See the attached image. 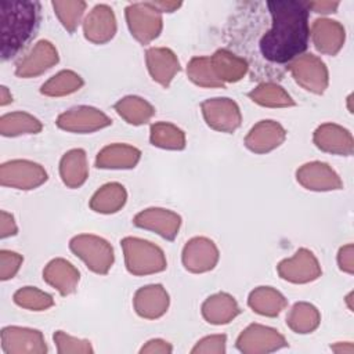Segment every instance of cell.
<instances>
[{"instance_id":"1","label":"cell","mask_w":354,"mask_h":354,"mask_svg":"<svg viewBox=\"0 0 354 354\" xmlns=\"http://www.w3.org/2000/svg\"><path fill=\"white\" fill-rule=\"evenodd\" d=\"M271 28L260 39L263 57L275 64H286L301 55L308 47L310 10L306 1H267Z\"/></svg>"},{"instance_id":"47","label":"cell","mask_w":354,"mask_h":354,"mask_svg":"<svg viewBox=\"0 0 354 354\" xmlns=\"http://www.w3.org/2000/svg\"><path fill=\"white\" fill-rule=\"evenodd\" d=\"M330 350L337 353V354H353L354 351V347L350 342H344V343H336L333 346H330Z\"/></svg>"},{"instance_id":"4","label":"cell","mask_w":354,"mask_h":354,"mask_svg":"<svg viewBox=\"0 0 354 354\" xmlns=\"http://www.w3.org/2000/svg\"><path fill=\"white\" fill-rule=\"evenodd\" d=\"M69 249L90 268L93 272L105 275L115 260L111 243L93 234H80L71 239Z\"/></svg>"},{"instance_id":"11","label":"cell","mask_w":354,"mask_h":354,"mask_svg":"<svg viewBox=\"0 0 354 354\" xmlns=\"http://www.w3.org/2000/svg\"><path fill=\"white\" fill-rule=\"evenodd\" d=\"M205 122L213 130L221 133L235 131L242 122L238 104L231 98H209L201 104Z\"/></svg>"},{"instance_id":"42","label":"cell","mask_w":354,"mask_h":354,"mask_svg":"<svg viewBox=\"0 0 354 354\" xmlns=\"http://www.w3.org/2000/svg\"><path fill=\"white\" fill-rule=\"evenodd\" d=\"M173 347L163 339H151L140 350L141 354H170Z\"/></svg>"},{"instance_id":"10","label":"cell","mask_w":354,"mask_h":354,"mask_svg":"<svg viewBox=\"0 0 354 354\" xmlns=\"http://www.w3.org/2000/svg\"><path fill=\"white\" fill-rule=\"evenodd\" d=\"M1 350L6 354H44L47 344L40 330L25 326H6L0 333Z\"/></svg>"},{"instance_id":"5","label":"cell","mask_w":354,"mask_h":354,"mask_svg":"<svg viewBox=\"0 0 354 354\" xmlns=\"http://www.w3.org/2000/svg\"><path fill=\"white\" fill-rule=\"evenodd\" d=\"M124 11L127 26L134 39L141 44L151 43L162 32V12L151 1L131 3Z\"/></svg>"},{"instance_id":"21","label":"cell","mask_w":354,"mask_h":354,"mask_svg":"<svg viewBox=\"0 0 354 354\" xmlns=\"http://www.w3.org/2000/svg\"><path fill=\"white\" fill-rule=\"evenodd\" d=\"M311 39L321 54L336 55L344 44L346 30L337 21L318 18L311 25Z\"/></svg>"},{"instance_id":"46","label":"cell","mask_w":354,"mask_h":354,"mask_svg":"<svg viewBox=\"0 0 354 354\" xmlns=\"http://www.w3.org/2000/svg\"><path fill=\"white\" fill-rule=\"evenodd\" d=\"M151 3L160 12H173L181 6L180 1H151Z\"/></svg>"},{"instance_id":"27","label":"cell","mask_w":354,"mask_h":354,"mask_svg":"<svg viewBox=\"0 0 354 354\" xmlns=\"http://www.w3.org/2000/svg\"><path fill=\"white\" fill-rule=\"evenodd\" d=\"M210 62H212V68H213L216 76L224 84L235 83V82L241 80L249 69L246 59L235 55L234 53H231L225 48L217 50L210 57Z\"/></svg>"},{"instance_id":"40","label":"cell","mask_w":354,"mask_h":354,"mask_svg":"<svg viewBox=\"0 0 354 354\" xmlns=\"http://www.w3.org/2000/svg\"><path fill=\"white\" fill-rule=\"evenodd\" d=\"M24 263V257L12 250H0V279L7 281L15 277Z\"/></svg>"},{"instance_id":"6","label":"cell","mask_w":354,"mask_h":354,"mask_svg":"<svg viewBox=\"0 0 354 354\" xmlns=\"http://www.w3.org/2000/svg\"><path fill=\"white\" fill-rule=\"evenodd\" d=\"M47 181V171L36 162L14 159L0 166V183L3 187L17 189H35Z\"/></svg>"},{"instance_id":"14","label":"cell","mask_w":354,"mask_h":354,"mask_svg":"<svg viewBox=\"0 0 354 354\" xmlns=\"http://www.w3.org/2000/svg\"><path fill=\"white\" fill-rule=\"evenodd\" d=\"M134 225L159 234L167 241H173L180 230L181 217L173 210L163 207H149L137 213L133 218Z\"/></svg>"},{"instance_id":"2","label":"cell","mask_w":354,"mask_h":354,"mask_svg":"<svg viewBox=\"0 0 354 354\" xmlns=\"http://www.w3.org/2000/svg\"><path fill=\"white\" fill-rule=\"evenodd\" d=\"M37 1H1V59L12 58L35 35L39 24Z\"/></svg>"},{"instance_id":"18","label":"cell","mask_w":354,"mask_h":354,"mask_svg":"<svg viewBox=\"0 0 354 354\" xmlns=\"http://www.w3.org/2000/svg\"><path fill=\"white\" fill-rule=\"evenodd\" d=\"M286 138V130L275 120H260L245 137V145L254 153H267L278 148Z\"/></svg>"},{"instance_id":"15","label":"cell","mask_w":354,"mask_h":354,"mask_svg":"<svg viewBox=\"0 0 354 354\" xmlns=\"http://www.w3.org/2000/svg\"><path fill=\"white\" fill-rule=\"evenodd\" d=\"M58 51L48 40H39L33 48L18 61L15 75L22 79L36 77L58 62Z\"/></svg>"},{"instance_id":"39","label":"cell","mask_w":354,"mask_h":354,"mask_svg":"<svg viewBox=\"0 0 354 354\" xmlns=\"http://www.w3.org/2000/svg\"><path fill=\"white\" fill-rule=\"evenodd\" d=\"M54 343L57 346V351L59 354H88L93 353V347L90 340L73 337L64 330H57L53 336Z\"/></svg>"},{"instance_id":"13","label":"cell","mask_w":354,"mask_h":354,"mask_svg":"<svg viewBox=\"0 0 354 354\" xmlns=\"http://www.w3.org/2000/svg\"><path fill=\"white\" fill-rule=\"evenodd\" d=\"M218 256V249L212 239L195 236L185 243L181 259L185 270L194 274H202L216 267Z\"/></svg>"},{"instance_id":"31","label":"cell","mask_w":354,"mask_h":354,"mask_svg":"<svg viewBox=\"0 0 354 354\" xmlns=\"http://www.w3.org/2000/svg\"><path fill=\"white\" fill-rule=\"evenodd\" d=\"M321 322V314L318 308L307 301H299L293 304L286 315V325L296 333H311Z\"/></svg>"},{"instance_id":"3","label":"cell","mask_w":354,"mask_h":354,"mask_svg":"<svg viewBox=\"0 0 354 354\" xmlns=\"http://www.w3.org/2000/svg\"><path fill=\"white\" fill-rule=\"evenodd\" d=\"M120 243L126 268L130 274L141 277L166 270L167 261L165 253L155 243L137 236H126Z\"/></svg>"},{"instance_id":"37","label":"cell","mask_w":354,"mask_h":354,"mask_svg":"<svg viewBox=\"0 0 354 354\" xmlns=\"http://www.w3.org/2000/svg\"><path fill=\"white\" fill-rule=\"evenodd\" d=\"M12 299L17 306L30 311H44L54 306L53 296L35 286H24L18 289Z\"/></svg>"},{"instance_id":"43","label":"cell","mask_w":354,"mask_h":354,"mask_svg":"<svg viewBox=\"0 0 354 354\" xmlns=\"http://www.w3.org/2000/svg\"><path fill=\"white\" fill-rule=\"evenodd\" d=\"M337 264L342 271H344L347 274L354 272V254H353L351 243L340 248V250L337 253Z\"/></svg>"},{"instance_id":"35","label":"cell","mask_w":354,"mask_h":354,"mask_svg":"<svg viewBox=\"0 0 354 354\" xmlns=\"http://www.w3.org/2000/svg\"><path fill=\"white\" fill-rule=\"evenodd\" d=\"M83 83V79L76 72L64 69L43 83L40 93L47 97H64L77 91Z\"/></svg>"},{"instance_id":"32","label":"cell","mask_w":354,"mask_h":354,"mask_svg":"<svg viewBox=\"0 0 354 354\" xmlns=\"http://www.w3.org/2000/svg\"><path fill=\"white\" fill-rule=\"evenodd\" d=\"M248 97L253 102L267 108H288L296 105L290 94L282 86L271 82L256 86L248 93Z\"/></svg>"},{"instance_id":"7","label":"cell","mask_w":354,"mask_h":354,"mask_svg":"<svg viewBox=\"0 0 354 354\" xmlns=\"http://www.w3.org/2000/svg\"><path fill=\"white\" fill-rule=\"evenodd\" d=\"M288 68L296 83L310 93L322 94L328 87L329 75L326 65L314 54H303L296 57L290 61Z\"/></svg>"},{"instance_id":"41","label":"cell","mask_w":354,"mask_h":354,"mask_svg":"<svg viewBox=\"0 0 354 354\" xmlns=\"http://www.w3.org/2000/svg\"><path fill=\"white\" fill-rule=\"evenodd\" d=\"M227 336L221 335H210L196 342L192 347V354H224L225 353Z\"/></svg>"},{"instance_id":"9","label":"cell","mask_w":354,"mask_h":354,"mask_svg":"<svg viewBox=\"0 0 354 354\" xmlns=\"http://www.w3.org/2000/svg\"><path fill=\"white\" fill-rule=\"evenodd\" d=\"M285 337L274 328L250 324L236 339V348L243 354H266L285 347Z\"/></svg>"},{"instance_id":"20","label":"cell","mask_w":354,"mask_h":354,"mask_svg":"<svg viewBox=\"0 0 354 354\" xmlns=\"http://www.w3.org/2000/svg\"><path fill=\"white\" fill-rule=\"evenodd\" d=\"M313 141L324 152L335 155H353L354 141L351 133L335 123H324L314 131Z\"/></svg>"},{"instance_id":"48","label":"cell","mask_w":354,"mask_h":354,"mask_svg":"<svg viewBox=\"0 0 354 354\" xmlns=\"http://www.w3.org/2000/svg\"><path fill=\"white\" fill-rule=\"evenodd\" d=\"M10 102H12V95L6 86H1L0 87V105L6 106Z\"/></svg>"},{"instance_id":"36","label":"cell","mask_w":354,"mask_h":354,"mask_svg":"<svg viewBox=\"0 0 354 354\" xmlns=\"http://www.w3.org/2000/svg\"><path fill=\"white\" fill-rule=\"evenodd\" d=\"M187 75H188V79L199 87H205V88L224 87V83L218 80V77L216 76L212 68L210 57L191 58L187 66Z\"/></svg>"},{"instance_id":"25","label":"cell","mask_w":354,"mask_h":354,"mask_svg":"<svg viewBox=\"0 0 354 354\" xmlns=\"http://www.w3.org/2000/svg\"><path fill=\"white\" fill-rule=\"evenodd\" d=\"M201 310L203 318L212 325L228 324L241 313L236 300L225 292L209 296L202 303Z\"/></svg>"},{"instance_id":"38","label":"cell","mask_w":354,"mask_h":354,"mask_svg":"<svg viewBox=\"0 0 354 354\" xmlns=\"http://www.w3.org/2000/svg\"><path fill=\"white\" fill-rule=\"evenodd\" d=\"M53 8L59 22L68 32H75L86 10L84 1H53Z\"/></svg>"},{"instance_id":"30","label":"cell","mask_w":354,"mask_h":354,"mask_svg":"<svg viewBox=\"0 0 354 354\" xmlns=\"http://www.w3.org/2000/svg\"><path fill=\"white\" fill-rule=\"evenodd\" d=\"M113 108L122 119L133 126L144 124L155 115V108L147 100L137 95L120 98Z\"/></svg>"},{"instance_id":"28","label":"cell","mask_w":354,"mask_h":354,"mask_svg":"<svg viewBox=\"0 0 354 354\" xmlns=\"http://www.w3.org/2000/svg\"><path fill=\"white\" fill-rule=\"evenodd\" d=\"M248 306L260 315L277 317L286 308L288 300L279 290L271 286H259L250 292Z\"/></svg>"},{"instance_id":"19","label":"cell","mask_w":354,"mask_h":354,"mask_svg":"<svg viewBox=\"0 0 354 354\" xmlns=\"http://www.w3.org/2000/svg\"><path fill=\"white\" fill-rule=\"evenodd\" d=\"M169 293L159 283L140 288L133 297L136 313L145 319H156L166 314L169 308Z\"/></svg>"},{"instance_id":"45","label":"cell","mask_w":354,"mask_h":354,"mask_svg":"<svg viewBox=\"0 0 354 354\" xmlns=\"http://www.w3.org/2000/svg\"><path fill=\"white\" fill-rule=\"evenodd\" d=\"M308 10H313L318 14H330L335 12L339 7V1H306Z\"/></svg>"},{"instance_id":"26","label":"cell","mask_w":354,"mask_h":354,"mask_svg":"<svg viewBox=\"0 0 354 354\" xmlns=\"http://www.w3.org/2000/svg\"><path fill=\"white\" fill-rule=\"evenodd\" d=\"M59 176L68 188H79L86 183L88 163L84 149L75 148L64 153L59 160Z\"/></svg>"},{"instance_id":"8","label":"cell","mask_w":354,"mask_h":354,"mask_svg":"<svg viewBox=\"0 0 354 354\" xmlns=\"http://www.w3.org/2000/svg\"><path fill=\"white\" fill-rule=\"evenodd\" d=\"M55 123L61 130L86 134L111 126L112 120L102 111L94 106L80 105L58 115Z\"/></svg>"},{"instance_id":"12","label":"cell","mask_w":354,"mask_h":354,"mask_svg":"<svg viewBox=\"0 0 354 354\" xmlns=\"http://www.w3.org/2000/svg\"><path fill=\"white\" fill-rule=\"evenodd\" d=\"M277 271L282 279L292 283H308L322 274L317 257L306 248L299 249L292 257L279 261Z\"/></svg>"},{"instance_id":"17","label":"cell","mask_w":354,"mask_h":354,"mask_svg":"<svg viewBox=\"0 0 354 354\" xmlns=\"http://www.w3.org/2000/svg\"><path fill=\"white\" fill-rule=\"evenodd\" d=\"M84 37L94 44L109 41L116 33V18L113 10L106 4H97L83 22Z\"/></svg>"},{"instance_id":"34","label":"cell","mask_w":354,"mask_h":354,"mask_svg":"<svg viewBox=\"0 0 354 354\" xmlns=\"http://www.w3.org/2000/svg\"><path fill=\"white\" fill-rule=\"evenodd\" d=\"M149 140L151 144L155 147L173 151L184 149L187 142L184 131L169 122H156L151 124Z\"/></svg>"},{"instance_id":"24","label":"cell","mask_w":354,"mask_h":354,"mask_svg":"<svg viewBox=\"0 0 354 354\" xmlns=\"http://www.w3.org/2000/svg\"><path fill=\"white\" fill-rule=\"evenodd\" d=\"M141 158V151L129 144H111L104 147L95 158L98 169H133Z\"/></svg>"},{"instance_id":"22","label":"cell","mask_w":354,"mask_h":354,"mask_svg":"<svg viewBox=\"0 0 354 354\" xmlns=\"http://www.w3.org/2000/svg\"><path fill=\"white\" fill-rule=\"evenodd\" d=\"M145 62L151 77L163 87H169L170 82L180 72L177 55L166 47H151L145 53Z\"/></svg>"},{"instance_id":"16","label":"cell","mask_w":354,"mask_h":354,"mask_svg":"<svg viewBox=\"0 0 354 354\" xmlns=\"http://www.w3.org/2000/svg\"><path fill=\"white\" fill-rule=\"evenodd\" d=\"M297 183L310 191H332L342 189L343 183L339 174L324 162H308L296 171Z\"/></svg>"},{"instance_id":"29","label":"cell","mask_w":354,"mask_h":354,"mask_svg":"<svg viewBox=\"0 0 354 354\" xmlns=\"http://www.w3.org/2000/svg\"><path fill=\"white\" fill-rule=\"evenodd\" d=\"M127 201L126 188L119 183H108L94 192L90 199V209L102 213L112 214L119 212Z\"/></svg>"},{"instance_id":"23","label":"cell","mask_w":354,"mask_h":354,"mask_svg":"<svg viewBox=\"0 0 354 354\" xmlns=\"http://www.w3.org/2000/svg\"><path fill=\"white\" fill-rule=\"evenodd\" d=\"M43 279L62 296H68L76 290L80 281V272L71 261L58 257L44 267Z\"/></svg>"},{"instance_id":"44","label":"cell","mask_w":354,"mask_h":354,"mask_svg":"<svg viewBox=\"0 0 354 354\" xmlns=\"http://www.w3.org/2000/svg\"><path fill=\"white\" fill-rule=\"evenodd\" d=\"M17 232H18V227L14 220V216L6 210H1L0 212V238L4 239L8 236H12Z\"/></svg>"},{"instance_id":"33","label":"cell","mask_w":354,"mask_h":354,"mask_svg":"<svg viewBox=\"0 0 354 354\" xmlns=\"http://www.w3.org/2000/svg\"><path fill=\"white\" fill-rule=\"evenodd\" d=\"M43 129L41 122L28 112H11L0 118V133L4 137H17L21 134H37Z\"/></svg>"}]
</instances>
